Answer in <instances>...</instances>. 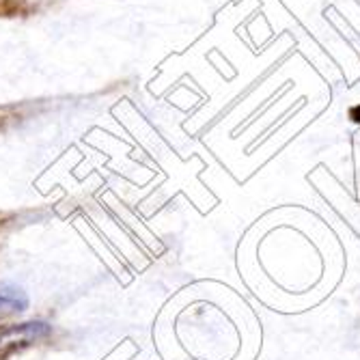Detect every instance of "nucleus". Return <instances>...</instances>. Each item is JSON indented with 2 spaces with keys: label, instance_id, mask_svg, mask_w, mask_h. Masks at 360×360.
<instances>
[{
  "label": "nucleus",
  "instance_id": "nucleus-1",
  "mask_svg": "<svg viewBox=\"0 0 360 360\" xmlns=\"http://www.w3.org/2000/svg\"><path fill=\"white\" fill-rule=\"evenodd\" d=\"M26 309H28V296L24 289L9 283L0 285V317L22 313Z\"/></svg>",
  "mask_w": 360,
  "mask_h": 360
},
{
  "label": "nucleus",
  "instance_id": "nucleus-2",
  "mask_svg": "<svg viewBox=\"0 0 360 360\" xmlns=\"http://www.w3.org/2000/svg\"><path fill=\"white\" fill-rule=\"evenodd\" d=\"M352 119H354L356 123H360V106H356V108L352 110Z\"/></svg>",
  "mask_w": 360,
  "mask_h": 360
}]
</instances>
